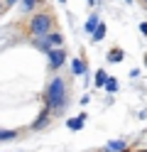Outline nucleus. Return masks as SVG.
<instances>
[{"instance_id": "f257e3e1", "label": "nucleus", "mask_w": 147, "mask_h": 152, "mask_svg": "<svg viewBox=\"0 0 147 152\" xmlns=\"http://www.w3.org/2000/svg\"><path fill=\"white\" fill-rule=\"evenodd\" d=\"M47 106L49 108H59L61 106V101H64V81L61 79H54L52 81V86H49V93H47Z\"/></svg>"}, {"instance_id": "f03ea898", "label": "nucleus", "mask_w": 147, "mask_h": 152, "mask_svg": "<svg viewBox=\"0 0 147 152\" xmlns=\"http://www.w3.org/2000/svg\"><path fill=\"white\" fill-rule=\"evenodd\" d=\"M49 27H52V20H49L47 15H37L34 20H32V34H37V37H44V34H49Z\"/></svg>"}, {"instance_id": "7ed1b4c3", "label": "nucleus", "mask_w": 147, "mask_h": 152, "mask_svg": "<svg viewBox=\"0 0 147 152\" xmlns=\"http://www.w3.org/2000/svg\"><path fill=\"white\" fill-rule=\"evenodd\" d=\"M49 61H52L54 69H59V66L64 64V52L61 49H49Z\"/></svg>"}, {"instance_id": "20e7f679", "label": "nucleus", "mask_w": 147, "mask_h": 152, "mask_svg": "<svg viewBox=\"0 0 147 152\" xmlns=\"http://www.w3.org/2000/svg\"><path fill=\"white\" fill-rule=\"evenodd\" d=\"M49 44H61V34H49L47 37V42H42V44H39V47H42V49H49Z\"/></svg>"}, {"instance_id": "39448f33", "label": "nucleus", "mask_w": 147, "mask_h": 152, "mask_svg": "<svg viewBox=\"0 0 147 152\" xmlns=\"http://www.w3.org/2000/svg\"><path fill=\"white\" fill-rule=\"evenodd\" d=\"M125 150V142L123 140H113L110 145H108V152H123Z\"/></svg>"}, {"instance_id": "423d86ee", "label": "nucleus", "mask_w": 147, "mask_h": 152, "mask_svg": "<svg viewBox=\"0 0 147 152\" xmlns=\"http://www.w3.org/2000/svg\"><path fill=\"white\" fill-rule=\"evenodd\" d=\"M83 115H78V118H71V120H69V128H71V130H78V128H81L83 125Z\"/></svg>"}, {"instance_id": "0eeeda50", "label": "nucleus", "mask_w": 147, "mask_h": 152, "mask_svg": "<svg viewBox=\"0 0 147 152\" xmlns=\"http://www.w3.org/2000/svg\"><path fill=\"white\" fill-rule=\"evenodd\" d=\"M71 69H74V74H76V76H78V74H86V64H83L81 59H76Z\"/></svg>"}, {"instance_id": "6e6552de", "label": "nucleus", "mask_w": 147, "mask_h": 152, "mask_svg": "<svg viewBox=\"0 0 147 152\" xmlns=\"http://www.w3.org/2000/svg\"><path fill=\"white\" fill-rule=\"evenodd\" d=\"M103 34H105V27H103L101 22H98V27L93 30V39H96V42H98V39H103Z\"/></svg>"}, {"instance_id": "1a4fd4ad", "label": "nucleus", "mask_w": 147, "mask_h": 152, "mask_svg": "<svg viewBox=\"0 0 147 152\" xmlns=\"http://www.w3.org/2000/svg\"><path fill=\"white\" fill-rule=\"evenodd\" d=\"M17 132L15 130H0V140H15Z\"/></svg>"}, {"instance_id": "9d476101", "label": "nucleus", "mask_w": 147, "mask_h": 152, "mask_svg": "<svg viewBox=\"0 0 147 152\" xmlns=\"http://www.w3.org/2000/svg\"><path fill=\"white\" fill-rule=\"evenodd\" d=\"M108 59H110V61H120V59H123V52H120V49H113L110 54H108Z\"/></svg>"}, {"instance_id": "9b49d317", "label": "nucleus", "mask_w": 147, "mask_h": 152, "mask_svg": "<svg viewBox=\"0 0 147 152\" xmlns=\"http://www.w3.org/2000/svg\"><path fill=\"white\" fill-rule=\"evenodd\" d=\"M108 79V76H105V71H98L96 74V86H103V81Z\"/></svg>"}, {"instance_id": "f8f14e48", "label": "nucleus", "mask_w": 147, "mask_h": 152, "mask_svg": "<svg viewBox=\"0 0 147 152\" xmlns=\"http://www.w3.org/2000/svg\"><path fill=\"white\" fill-rule=\"evenodd\" d=\"M105 88H108V91H115V88H118V81H115V79H105Z\"/></svg>"}, {"instance_id": "ddd939ff", "label": "nucleus", "mask_w": 147, "mask_h": 152, "mask_svg": "<svg viewBox=\"0 0 147 152\" xmlns=\"http://www.w3.org/2000/svg\"><path fill=\"white\" fill-rule=\"evenodd\" d=\"M96 25H98V20H96V17H91V20H88V25H86V30H88V32H93V30H96Z\"/></svg>"}, {"instance_id": "4468645a", "label": "nucleus", "mask_w": 147, "mask_h": 152, "mask_svg": "<svg viewBox=\"0 0 147 152\" xmlns=\"http://www.w3.org/2000/svg\"><path fill=\"white\" fill-rule=\"evenodd\" d=\"M22 7H25V10H32V7H34V0H22Z\"/></svg>"}, {"instance_id": "2eb2a0df", "label": "nucleus", "mask_w": 147, "mask_h": 152, "mask_svg": "<svg viewBox=\"0 0 147 152\" xmlns=\"http://www.w3.org/2000/svg\"><path fill=\"white\" fill-rule=\"evenodd\" d=\"M140 30H142V34H147V22H142V25H140Z\"/></svg>"}, {"instance_id": "dca6fc26", "label": "nucleus", "mask_w": 147, "mask_h": 152, "mask_svg": "<svg viewBox=\"0 0 147 152\" xmlns=\"http://www.w3.org/2000/svg\"><path fill=\"white\" fill-rule=\"evenodd\" d=\"M7 3H10V5H15V3H17V0H7Z\"/></svg>"}, {"instance_id": "f3484780", "label": "nucleus", "mask_w": 147, "mask_h": 152, "mask_svg": "<svg viewBox=\"0 0 147 152\" xmlns=\"http://www.w3.org/2000/svg\"><path fill=\"white\" fill-rule=\"evenodd\" d=\"M145 61H147V54H145Z\"/></svg>"}, {"instance_id": "a211bd4d", "label": "nucleus", "mask_w": 147, "mask_h": 152, "mask_svg": "<svg viewBox=\"0 0 147 152\" xmlns=\"http://www.w3.org/2000/svg\"><path fill=\"white\" fill-rule=\"evenodd\" d=\"M88 3H93V0H88Z\"/></svg>"}, {"instance_id": "6ab92c4d", "label": "nucleus", "mask_w": 147, "mask_h": 152, "mask_svg": "<svg viewBox=\"0 0 147 152\" xmlns=\"http://www.w3.org/2000/svg\"><path fill=\"white\" fill-rule=\"evenodd\" d=\"M145 3H147V0H145Z\"/></svg>"}]
</instances>
